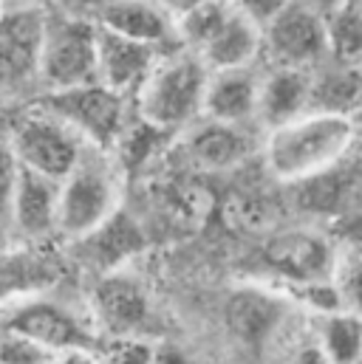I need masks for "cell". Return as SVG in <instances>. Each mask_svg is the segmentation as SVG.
<instances>
[{"label": "cell", "mask_w": 362, "mask_h": 364, "mask_svg": "<svg viewBox=\"0 0 362 364\" xmlns=\"http://www.w3.org/2000/svg\"><path fill=\"white\" fill-rule=\"evenodd\" d=\"M96 353L102 364H156V342L150 336L102 339Z\"/></svg>", "instance_id": "cell-26"}, {"label": "cell", "mask_w": 362, "mask_h": 364, "mask_svg": "<svg viewBox=\"0 0 362 364\" xmlns=\"http://www.w3.org/2000/svg\"><path fill=\"white\" fill-rule=\"evenodd\" d=\"M311 113V71L269 68L261 77L258 124L264 133L277 130L300 116Z\"/></svg>", "instance_id": "cell-20"}, {"label": "cell", "mask_w": 362, "mask_h": 364, "mask_svg": "<svg viewBox=\"0 0 362 364\" xmlns=\"http://www.w3.org/2000/svg\"><path fill=\"white\" fill-rule=\"evenodd\" d=\"M57 356L20 333H0V364H54Z\"/></svg>", "instance_id": "cell-28"}, {"label": "cell", "mask_w": 362, "mask_h": 364, "mask_svg": "<svg viewBox=\"0 0 362 364\" xmlns=\"http://www.w3.org/2000/svg\"><path fill=\"white\" fill-rule=\"evenodd\" d=\"M86 302L102 339L148 336L153 325L150 294L130 269L93 277Z\"/></svg>", "instance_id": "cell-9"}, {"label": "cell", "mask_w": 362, "mask_h": 364, "mask_svg": "<svg viewBox=\"0 0 362 364\" xmlns=\"http://www.w3.org/2000/svg\"><path fill=\"white\" fill-rule=\"evenodd\" d=\"M314 339L334 364H357L362 356V316L340 308L323 316H311Z\"/></svg>", "instance_id": "cell-23"}, {"label": "cell", "mask_w": 362, "mask_h": 364, "mask_svg": "<svg viewBox=\"0 0 362 364\" xmlns=\"http://www.w3.org/2000/svg\"><path fill=\"white\" fill-rule=\"evenodd\" d=\"M6 139L23 170L60 183L74 173V167L83 161L90 147L80 133H74L66 122H60L34 102H29L11 119Z\"/></svg>", "instance_id": "cell-6"}, {"label": "cell", "mask_w": 362, "mask_h": 364, "mask_svg": "<svg viewBox=\"0 0 362 364\" xmlns=\"http://www.w3.org/2000/svg\"><path fill=\"white\" fill-rule=\"evenodd\" d=\"M329 26V48L331 60L362 65V6L357 0H346L337 11L326 17Z\"/></svg>", "instance_id": "cell-25"}, {"label": "cell", "mask_w": 362, "mask_h": 364, "mask_svg": "<svg viewBox=\"0 0 362 364\" xmlns=\"http://www.w3.org/2000/svg\"><path fill=\"white\" fill-rule=\"evenodd\" d=\"M0 333H20L54 356L71 350H99L102 345L88 302H74L57 294V288L20 296L0 308Z\"/></svg>", "instance_id": "cell-3"}, {"label": "cell", "mask_w": 362, "mask_h": 364, "mask_svg": "<svg viewBox=\"0 0 362 364\" xmlns=\"http://www.w3.org/2000/svg\"><path fill=\"white\" fill-rule=\"evenodd\" d=\"M20 161L6 139V133L0 136V220L9 223V209H11V198H14V189H17V181H20Z\"/></svg>", "instance_id": "cell-29"}, {"label": "cell", "mask_w": 362, "mask_h": 364, "mask_svg": "<svg viewBox=\"0 0 362 364\" xmlns=\"http://www.w3.org/2000/svg\"><path fill=\"white\" fill-rule=\"evenodd\" d=\"M63 279V263L34 243L0 249V308L20 296L54 291Z\"/></svg>", "instance_id": "cell-18"}, {"label": "cell", "mask_w": 362, "mask_h": 364, "mask_svg": "<svg viewBox=\"0 0 362 364\" xmlns=\"http://www.w3.org/2000/svg\"><path fill=\"white\" fill-rule=\"evenodd\" d=\"M334 282H337V291L343 296V308L362 316V249L340 252Z\"/></svg>", "instance_id": "cell-27"}, {"label": "cell", "mask_w": 362, "mask_h": 364, "mask_svg": "<svg viewBox=\"0 0 362 364\" xmlns=\"http://www.w3.org/2000/svg\"><path fill=\"white\" fill-rule=\"evenodd\" d=\"M54 364H102V362H99V353L96 350H71V353L57 356Z\"/></svg>", "instance_id": "cell-33"}, {"label": "cell", "mask_w": 362, "mask_h": 364, "mask_svg": "<svg viewBox=\"0 0 362 364\" xmlns=\"http://www.w3.org/2000/svg\"><path fill=\"white\" fill-rule=\"evenodd\" d=\"M357 364H362V356H360V362H357Z\"/></svg>", "instance_id": "cell-40"}, {"label": "cell", "mask_w": 362, "mask_h": 364, "mask_svg": "<svg viewBox=\"0 0 362 364\" xmlns=\"http://www.w3.org/2000/svg\"><path fill=\"white\" fill-rule=\"evenodd\" d=\"M198 57L210 71L255 68V63L264 57V28H258L244 14L232 11V17L210 40V46L198 51Z\"/></svg>", "instance_id": "cell-22"}, {"label": "cell", "mask_w": 362, "mask_h": 364, "mask_svg": "<svg viewBox=\"0 0 362 364\" xmlns=\"http://www.w3.org/2000/svg\"><path fill=\"white\" fill-rule=\"evenodd\" d=\"M311 113L362 116V65L329 60L311 71Z\"/></svg>", "instance_id": "cell-21"}, {"label": "cell", "mask_w": 362, "mask_h": 364, "mask_svg": "<svg viewBox=\"0 0 362 364\" xmlns=\"http://www.w3.org/2000/svg\"><path fill=\"white\" fill-rule=\"evenodd\" d=\"M291 364H334L329 356H326V350L317 345V339L311 336V339H306L303 345H297V350L291 353Z\"/></svg>", "instance_id": "cell-31"}, {"label": "cell", "mask_w": 362, "mask_h": 364, "mask_svg": "<svg viewBox=\"0 0 362 364\" xmlns=\"http://www.w3.org/2000/svg\"><path fill=\"white\" fill-rule=\"evenodd\" d=\"M156 364H187L184 353L170 348L167 342H156Z\"/></svg>", "instance_id": "cell-34"}, {"label": "cell", "mask_w": 362, "mask_h": 364, "mask_svg": "<svg viewBox=\"0 0 362 364\" xmlns=\"http://www.w3.org/2000/svg\"><path fill=\"white\" fill-rule=\"evenodd\" d=\"M264 257L283 285L331 282L340 263V249L317 229H289L272 235Z\"/></svg>", "instance_id": "cell-11"}, {"label": "cell", "mask_w": 362, "mask_h": 364, "mask_svg": "<svg viewBox=\"0 0 362 364\" xmlns=\"http://www.w3.org/2000/svg\"><path fill=\"white\" fill-rule=\"evenodd\" d=\"M261 77H264V71H258V68L210 71L201 119L227 122V124H258Z\"/></svg>", "instance_id": "cell-19"}, {"label": "cell", "mask_w": 362, "mask_h": 364, "mask_svg": "<svg viewBox=\"0 0 362 364\" xmlns=\"http://www.w3.org/2000/svg\"><path fill=\"white\" fill-rule=\"evenodd\" d=\"M71 246H74L77 260L88 272H93V277H102V274L128 269L130 260L145 252L148 237L142 226L125 209H119L113 218H108L102 226H96L86 237L74 240Z\"/></svg>", "instance_id": "cell-15"}, {"label": "cell", "mask_w": 362, "mask_h": 364, "mask_svg": "<svg viewBox=\"0 0 362 364\" xmlns=\"http://www.w3.org/2000/svg\"><path fill=\"white\" fill-rule=\"evenodd\" d=\"M34 105L48 110L60 122H66L74 133H80L88 141L90 147L105 150V153H113L122 133L128 130L125 127L128 99L108 91L99 82L71 88V91L43 93L34 99Z\"/></svg>", "instance_id": "cell-7"}, {"label": "cell", "mask_w": 362, "mask_h": 364, "mask_svg": "<svg viewBox=\"0 0 362 364\" xmlns=\"http://www.w3.org/2000/svg\"><path fill=\"white\" fill-rule=\"evenodd\" d=\"M165 51L125 40L119 34H110L99 28V43H96V82L105 85L108 91L119 93L125 99L136 96L150 71L156 68L159 57Z\"/></svg>", "instance_id": "cell-17"}, {"label": "cell", "mask_w": 362, "mask_h": 364, "mask_svg": "<svg viewBox=\"0 0 362 364\" xmlns=\"http://www.w3.org/2000/svg\"><path fill=\"white\" fill-rule=\"evenodd\" d=\"M99 26L88 11L51 3L43 17L40 96L96 82Z\"/></svg>", "instance_id": "cell-4"}, {"label": "cell", "mask_w": 362, "mask_h": 364, "mask_svg": "<svg viewBox=\"0 0 362 364\" xmlns=\"http://www.w3.org/2000/svg\"><path fill=\"white\" fill-rule=\"evenodd\" d=\"M360 124L346 116L306 113L264 139V161L272 178L283 183H303L317 178L348 156L357 141Z\"/></svg>", "instance_id": "cell-1"}, {"label": "cell", "mask_w": 362, "mask_h": 364, "mask_svg": "<svg viewBox=\"0 0 362 364\" xmlns=\"http://www.w3.org/2000/svg\"><path fill=\"white\" fill-rule=\"evenodd\" d=\"M267 133L258 124H227L198 119L187 130V156L195 167L210 173L232 170L264 150Z\"/></svg>", "instance_id": "cell-13"}, {"label": "cell", "mask_w": 362, "mask_h": 364, "mask_svg": "<svg viewBox=\"0 0 362 364\" xmlns=\"http://www.w3.org/2000/svg\"><path fill=\"white\" fill-rule=\"evenodd\" d=\"M300 3H306L309 9H314V11H320L323 17H329L331 11H337L346 0H300Z\"/></svg>", "instance_id": "cell-35"}, {"label": "cell", "mask_w": 362, "mask_h": 364, "mask_svg": "<svg viewBox=\"0 0 362 364\" xmlns=\"http://www.w3.org/2000/svg\"><path fill=\"white\" fill-rule=\"evenodd\" d=\"M57 3H60V6H74L77 0H57ZM90 3H93V0H90Z\"/></svg>", "instance_id": "cell-38"}, {"label": "cell", "mask_w": 362, "mask_h": 364, "mask_svg": "<svg viewBox=\"0 0 362 364\" xmlns=\"http://www.w3.org/2000/svg\"><path fill=\"white\" fill-rule=\"evenodd\" d=\"M207 80L210 68L198 54L181 46L165 51L145 85L133 96L139 122L159 133L190 130L204 116Z\"/></svg>", "instance_id": "cell-2"}, {"label": "cell", "mask_w": 362, "mask_h": 364, "mask_svg": "<svg viewBox=\"0 0 362 364\" xmlns=\"http://www.w3.org/2000/svg\"><path fill=\"white\" fill-rule=\"evenodd\" d=\"M46 9H9L0 20V105L40 96V43Z\"/></svg>", "instance_id": "cell-8"}, {"label": "cell", "mask_w": 362, "mask_h": 364, "mask_svg": "<svg viewBox=\"0 0 362 364\" xmlns=\"http://www.w3.org/2000/svg\"><path fill=\"white\" fill-rule=\"evenodd\" d=\"M96 3H105V0H93V6H96Z\"/></svg>", "instance_id": "cell-39"}, {"label": "cell", "mask_w": 362, "mask_h": 364, "mask_svg": "<svg viewBox=\"0 0 362 364\" xmlns=\"http://www.w3.org/2000/svg\"><path fill=\"white\" fill-rule=\"evenodd\" d=\"M162 9H165V14L176 23V20H181L187 11H192L195 6H201V3H207V0H156Z\"/></svg>", "instance_id": "cell-32"}, {"label": "cell", "mask_w": 362, "mask_h": 364, "mask_svg": "<svg viewBox=\"0 0 362 364\" xmlns=\"http://www.w3.org/2000/svg\"><path fill=\"white\" fill-rule=\"evenodd\" d=\"M6 11H9V6H6V0H0V20L6 17Z\"/></svg>", "instance_id": "cell-37"}, {"label": "cell", "mask_w": 362, "mask_h": 364, "mask_svg": "<svg viewBox=\"0 0 362 364\" xmlns=\"http://www.w3.org/2000/svg\"><path fill=\"white\" fill-rule=\"evenodd\" d=\"M122 209V173L113 153L88 147L74 173L60 183L57 237L74 243Z\"/></svg>", "instance_id": "cell-5"}, {"label": "cell", "mask_w": 362, "mask_h": 364, "mask_svg": "<svg viewBox=\"0 0 362 364\" xmlns=\"http://www.w3.org/2000/svg\"><path fill=\"white\" fill-rule=\"evenodd\" d=\"M297 311L291 299L269 282H247L232 288L224 302L227 328L247 348H264L272 336L283 328L289 314Z\"/></svg>", "instance_id": "cell-12"}, {"label": "cell", "mask_w": 362, "mask_h": 364, "mask_svg": "<svg viewBox=\"0 0 362 364\" xmlns=\"http://www.w3.org/2000/svg\"><path fill=\"white\" fill-rule=\"evenodd\" d=\"M99 28L119 34L125 40L170 51L179 46L176 40V23L165 14V9L156 0H105L96 3L88 11Z\"/></svg>", "instance_id": "cell-14"}, {"label": "cell", "mask_w": 362, "mask_h": 364, "mask_svg": "<svg viewBox=\"0 0 362 364\" xmlns=\"http://www.w3.org/2000/svg\"><path fill=\"white\" fill-rule=\"evenodd\" d=\"M57 223H60V181L23 170L9 209V226L14 229L17 240L40 246L57 235Z\"/></svg>", "instance_id": "cell-16"}, {"label": "cell", "mask_w": 362, "mask_h": 364, "mask_svg": "<svg viewBox=\"0 0 362 364\" xmlns=\"http://www.w3.org/2000/svg\"><path fill=\"white\" fill-rule=\"evenodd\" d=\"M229 3H232V9L238 14H244L247 20H252L258 28H267L272 20L280 11H286L294 0H229Z\"/></svg>", "instance_id": "cell-30"}, {"label": "cell", "mask_w": 362, "mask_h": 364, "mask_svg": "<svg viewBox=\"0 0 362 364\" xmlns=\"http://www.w3.org/2000/svg\"><path fill=\"white\" fill-rule=\"evenodd\" d=\"M264 57L269 68H320L331 60L326 17L294 0L264 28Z\"/></svg>", "instance_id": "cell-10"}, {"label": "cell", "mask_w": 362, "mask_h": 364, "mask_svg": "<svg viewBox=\"0 0 362 364\" xmlns=\"http://www.w3.org/2000/svg\"><path fill=\"white\" fill-rule=\"evenodd\" d=\"M232 3L229 0H207L187 11L181 20H176V40L181 48L198 54L210 46V40L224 28V23L232 17Z\"/></svg>", "instance_id": "cell-24"}, {"label": "cell", "mask_w": 362, "mask_h": 364, "mask_svg": "<svg viewBox=\"0 0 362 364\" xmlns=\"http://www.w3.org/2000/svg\"><path fill=\"white\" fill-rule=\"evenodd\" d=\"M57 0H6L9 9H48Z\"/></svg>", "instance_id": "cell-36"}]
</instances>
